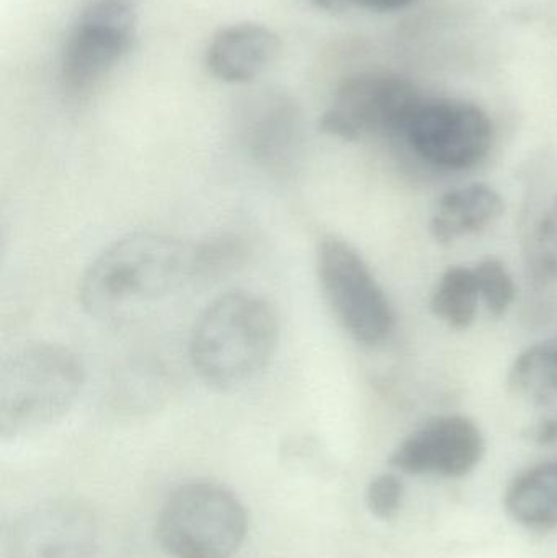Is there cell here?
<instances>
[{
  "instance_id": "cell-1",
  "label": "cell",
  "mask_w": 557,
  "mask_h": 558,
  "mask_svg": "<svg viewBox=\"0 0 557 558\" xmlns=\"http://www.w3.org/2000/svg\"><path fill=\"white\" fill-rule=\"evenodd\" d=\"M195 244L157 232H134L108 245L85 270L78 298L90 317L134 320L196 281Z\"/></svg>"
},
{
  "instance_id": "cell-2",
  "label": "cell",
  "mask_w": 557,
  "mask_h": 558,
  "mask_svg": "<svg viewBox=\"0 0 557 558\" xmlns=\"http://www.w3.org/2000/svg\"><path fill=\"white\" fill-rule=\"evenodd\" d=\"M280 324L270 302L249 291L219 295L199 314L190 337V361L199 379L228 392L270 364Z\"/></svg>"
},
{
  "instance_id": "cell-3",
  "label": "cell",
  "mask_w": 557,
  "mask_h": 558,
  "mask_svg": "<svg viewBox=\"0 0 557 558\" xmlns=\"http://www.w3.org/2000/svg\"><path fill=\"white\" fill-rule=\"evenodd\" d=\"M85 386L81 357L55 343L26 344L0 371V436L26 438L61 422Z\"/></svg>"
},
{
  "instance_id": "cell-4",
  "label": "cell",
  "mask_w": 557,
  "mask_h": 558,
  "mask_svg": "<svg viewBox=\"0 0 557 558\" xmlns=\"http://www.w3.org/2000/svg\"><path fill=\"white\" fill-rule=\"evenodd\" d=\"M242 501L225 485H180L157 518V541L172 558H232L247 537Z\"/></svg>"
},
{
  "instance_id": "cell-5",
  "label": "cell",
  "mask_w": 557,
  "mask_h": 558,
  "mask_svg": "<svg viewBox=\"0 0 557 558\" xmlns=\"http://www.w3.org/2000/svg\"><path fill=\"white\" fill-rule=\"evenodd\" d=\"M316 271L324 298L343 330L366 347L388 340L395 311L362 255L339 238L323 239Z\"/></svg>"
},
{
  "instance_id": "cell-6",
  "label": "cell",
  "mask_w": 557,
  "mask_h": 558,
  "mask_svg": "<svg viewBox=\"0 0 557 558\" xmlns=\"http://www.w3.org/2000/svg\"><path fill=\"white\" fill-rule=\"evenodd\" d=\"M424 98L411 81L389 72L346 78L320 118V130L356 143L370 136H404Z\"/></svg>"
},
{
  "instance_id": "cell-7",
  "label": "cell",
  "mask_w": 557,
  "mask_h": 558,
  "mask_svg": "<svg viewBox=\"0 0 557 558\" xmlns=\"http://www.w3.org/2000/svg\"><path fill=\"white\" fill-rule=\"evenodd\" d=\"M143 0H88L61 56L59 74L69 94H85L128 54L136 38Z\"/></svg>"
},
{
  "instance_id": "cell-8",
  "label": "cell",
  "mask_w": 557,
  "mask_h": 558,
  "mask_svg": "<svg viewBox=\"0 0 557 558\" xmlns=\"http://www.w3.org/2000/svg\"><path fill=\"white\" fill-rule=\"evenodd\" d=\"M404 137L431 166L467 170L477 166L493 146V121L486 111L463 100L424 101Z\"/></svg>"
},
{
  "instance_id": "cell-9",
  "label": "cell",
  "mask_w": 557,
  "mask_h": 558,
  "mask_svg": "<svg viewBox=\"0 0 557 558\" xmlns=\"http://www.w3.org/2000/svg\"><path fill=\"white\" fill-rule=\"evenodd\" d=\"M486 439L463 415L440 416L402 439L389 464L404 474L460 478L483 461Z\"/></svg>"
},
{
  "instance_id": "cell-10",
  "label": "cell",
  "mask_w": 557,
  "mask_h": 558,
  "mask_svg": "<svg viewBox=\"0 0 557 558\" xmlns=\"http://www.w3.org/2000/svg\"><path fill=\"white\" fill-rule=\"evenodd\" d=\"M98 527L90 511L71 501L23 514L7 537V558H97Z\"/></svg>"
},
{
  "instance_id": "cell-11",
  "label": "cell",
  "mask_w": 557,
  "mask_h": 558,
  "mask_svg": "<svg viewBox=\"0 0 557 558\" xmlns=\"http://www.w3.org/2000/svg\"><path fill=\"white\" fill-rule=\"evenodd\" d=\"M239 143L252 162L270 173H287L303 146L300 108L278 92L255 95L242 108Z\"/></svg>"
},
{
  "instance_id": "cell-12",
  "label": "cell",
  "mask_w": 557,
  "mask_h": 558,
  "mask_svg": "<svg viewBox=\"0 0 557 558\" xmlns=\"http://www.w3.org/2000/svg\"><path fill=\"white\" fill-rule=\"evenodd\" d=\"M280 52V36L274 29L261 23H235L213 36L205 64L218 81L249 84L264 74Z\"/></svg>"
},
{
  "instance_id": "cell-13",
  "label": "cell",
  "mask_w": 557,
  "mask_h": 558,
  "mask_svg": "<svg viewBox=\"0 0 557 558\" xmlns=\"http://www.w3.org/2000/svg\"><path fill=\"white\" fill-rule=\"evenodd\" d=\"M510 396L546 412L530 436L540 445L557 441V347L535 344L513 361L507 377Z\"/></svg>"
},
{
  "instance_id": "cell-14",
  "label": "cell",
  "mask_w": 557,
  "mask_h": 558,
  "mask_svg": "<svg viewBox=\"0 0 557 558\" xmlns=\"http://www.w3.org/2000/svg\"><path fill=\"white\" fill-rule=\"evenodd\" d=\"M506 211L502 196L484 183L445 193L431 218L432 238L441 245L486 231Z\"/></svg>"
},
{
  "instance_id": "cell-15",
  "label": "cell",
  "mask_w": 557,
  "mask_h": 558,
  "mask_svg": "<svg viewBox=\"0 0 557 558\" xmlns=\"http://www.w3.org/2000/svg\"><path fill=\"white\" fill-rule=\"evenodd\" d=\"M504 505L509 517L529 530H557V462L533 465L517 475Z\"/></svg>"
},
{
  "instance_id": "cell-16",
  "label": "cell",
  "mask_w": 557,
  "mask_h": 558,
  "mask_svg": "<svg viewBox=\"0 0 557 558\" xmlns=\"http://www.w3.org/2000/svg\"><path fill=\"white\" fill-rule=\"evenodd\" d=\"M476 275L471 268L450 267L432 292L431 308L435 317L455 330H467L476 320L480 305Z\"/></svg>"
},
{
  "instance_id": "cell-17",
  "label": "cell",
  "mask_w": 557,
  "mask_h": 558,
  "mask_svg": "<svg viewBox=\"0 0 557 558\" xmlns=\"http://www.w3.org/2000/svg\"><path fill=\"white\" fill-rule=\"evenodd\" d=\"M526 270L533 284L546 288L557 282V196L546 206L526 238Z\"/></svg>"
},
{
  "instance_id": "cell-18",
  "label": "cell",
  "mask_w": 557,
  "mask_h": 558,
  "mask_svg": "<svg viewBox=\"0 0 557 558\" xmlns=\"http://www.w3.org/2000/svg\"><path fill=\"white\" fill-rule=\"evenodd\" d=\"M484 307L493 317H504L516 301L517 288L512 275L499 258H484L473 268Z\"/></svg>"
},
{
  "instance_id": "cell-19",
  "label": "cell",
  "mask_w": 557,
  "mask_h": 558,
  "mask_svg": "<svg viewBox=\"0 0 557 558\" xmlns=\"http://www.w3.org/2000/svg\"><path fill=\"white\" fill-rule=\"evenodd\" d=\"M196 281L218 277L231 270L244 255L242 242L234 238H218L195 244Z\"/></svg>"
},
{
  "instance_id": "cell-20",
  "label": "cell",
  "mask_w": 557,
  "mask_h": 558,
  "mask_svg": "<svg viewBox=\"0 0 557 558\" xmlns=\"http://www.w3.org/2000/svg\"><path fill=\"white\" fill-rule=\"evenodd\" d=\"M404 500V484L395 474H382L366 488V507L378 520L388 521L398 514Z\"/></svg>"
},
{
  "instance_id": "cell-21",
  "label": "cell",
  "mask_w": 557,
  "mask_h": 558,
  "mask_svg": "<svg viewBox=\"0 0 557 558\" xmlns=\"http://www.w3.org/2000/svg\"><path fill=\"white\" fill-rule=\"evenodd\" d=\"M313 2L329 12H340L350 7L373 10V12H392V10L405 9L417 0H313Z\"/></svg>"
}]
</instances>
